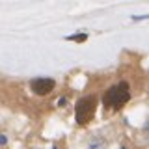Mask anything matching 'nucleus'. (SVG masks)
Instances as JSON below:
<instances>
[{
    "label": "nucleus",
    "instance_id": "obj_1",
    "mask_svg": "<svg viewBox=\"0 0 149 149\" xmlns=\"http://www.w3.org/2000/svg\"><path fill=\"white\" fill-rule=\"evenodd\" d=\"M130 99V88L127 82H118L116 86H110L102 95V104L108 110H119Z\"/></svg>",
    "mask_w": 149,
    "mask_h": 149
},
{
    "label": "nucleus",
    "instance_id": "obj_2",
    "mask_svg": "<svg viewBox=\"0 0 149 149\" xmlns=\"http://www.w3.org/2000/svg\"><path fill=\"white\" fill-rule=\"evenodd\" d=\"M95 108H97V99L93 95L82 97V99L77 102V106H74V118H77V123L78 125L90 123L91 118L95 116Z\"/></svg>",
    "mask_w": 149,
    "mask_h": 149
},
{
    "label": "nucleus",
    "instance_id": "obj_3",
    "mask_svg": "<svg viewBox=\"0 0 149 149\" xmlns=\"http://www.w3.org/2000/svg\"><path fill=\"white\" fill-rule=\"evenodd\" d=\"M56 82L52 78H34V80L30 82V90L36 93V95H49L50 91L54 90Z\"/></svg>",
    "mask_w": 149,
    "mask_h": 149
},
{
    "label": "nucleus",
    "instance_id": "obj_4",
    "mask_svg": "<svg viewBox=\"0 0 149 149\" xmlns=\"http://www.w3.org/2000/svg\"><path fill=\"white\" fill-rule=\"evenodd\" d=\"M69 39H74V41H84V39H86V34H82V36H73V37H69Z\"/></svg>",
    "mask_w": 149,
    "mask_h": 149
},
{
    "label": "nucleus",
    "instance_id": "obj_5",
    "mask_svg": "<svg viewBox=\"0 0 149 149\" xmlns=\"http://www.w3.org/2000/svg\"><path fill=\"white\" fill-rule=\"evenodd\" d=\"M143 129H146V132L149 134V121H147V123H146V125H143Z\"/></svg>",
    "mask_w": 149,
    "mask_h": 149
}]
</instances>
